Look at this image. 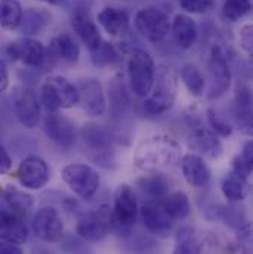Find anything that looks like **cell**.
Wrapping results in <instances>:
<instances>
[{"mask_svg":"<svg viewBox=\"0 0 253 254\" xmlns=\"http://www.w3.org/2000/svg\"><path fill=\"white\" fill-rule=\"evenodd\" d=\"M181 143L165 133L144 137L135 148V166L144 172H157L173 166L181 158Z\"/></svg>","mask_w":253,"mask_h":254,"instance_id":"obj_1","label":"cell"},{"mask_svg":"<svg viewBox=\"0 0 253 254\" xmlns=\"http://www.w3.org/2000/svg\"><path fill=\"white\" fill-rule=\"evenodd\" d=\"M178 95V74L173 66L162 65L156 71L151 92L145 96L144 108L151 116H159L170 110Z\"/></svg>","mask_w":253,"mask_h":254,"instance_id":"obj_2","label":"cell"},{"mask_svg":"<svg viewBox=\"0 0 253 254\" xmlns=\"http://www.w3.org/2000/svg\"><path fill=\"white\" fill-rule=\"evenodd\" d=\"M40 104H43L49 113L73 108L79 104L77 89L63 75H51L40 87Z\"/></svg>","mask_w":253,"mask_h":254,"instance_id":"obj_3","label":"cell"},{"mask_svg":"<svg viewBox=\"0 0 253 254\" xmlns=\"http://www.w3.org/2000/svg\"><path fill=\"white\" fill-rule=\"evenodd\" d=\"M127 71L132 92L139 98H145L151 92L156 77V65L151 55L142 49L132 51L127 63Z\"/></svg>","mask_w":253,"mask_h":254,"instance_id":"obj_4","label":"cell"},{"mask_svg":"<svg viewBox=\"0 0 253 254\" xmlns=\"http://www.w3.org/2000/svg\"><path fill=\"white\" fill-rule=\"evenodd\" d=\"M113 229V216L108 205L87 210L82 213L76 223V232L86 241H101Z\"/></svg>","mask_w":253,"mask_h":254,"instance_id":"obj_5","label":"cell"},{"mask_svg":"<svg viewBox=\"0 0 253 254\" xmlns=\"http://www.w3.org/2000/svg\"><path fill=\"white\" fill-rule=\"evenodd\" d=\"M65 185L77 196L90 199L99 190V175L87 164H68L61 170Z\"/></svg>","mask_w":253,"mask_h":254,"instance_id":"obj_6","label":"cell"},{"mask_svg":"<svg viewBox=\"0 0 253 254\" xmlns=\"http://www.w3.org/2000/svg\"><path fill=\"white\" fill-rule=\"evenodd\" d=\"M176 254H216L218 238L212 232L200 231L192 226H182L176 232Z\"/></svg>","mask_w":253,"mask_h":254,"instance_id":"obj_7","label":"cell"},{"mask_svg":"<svg viewBox=\"0 0 253 254\" xmlns=\"http://www.w3.org/2000/svg\"><path fill=\"white\" fill-rule=\"evenodd\" d=\"M135 27L148 42L159 43L168 36L170 30V21L169 16L160 9L144 7L135 16Z\"/></svg>","mask_w":253,"mask_h":254,"instance_id":"obj_8","label":"cell"},{"mask_svg":"<svg viewBox=\"0 0 253 254\" xmlns=\"http://www.w3.org/2000/svg\"><path fill=\"white\" fill-rule=\"evenodd\" d=\"M13 110L18 122L27 128H34L40 122V99L37 93L27 86H18L13 90Z\"/></svg>","mask_w":253,"mask_h":254,"instance_id":"obj_9","label":"cell"},{"mask_svg":"<svg viewBox=\"0 0 253 254\" xmlns=\"http://www.w3.org/2000/svg\"><path fill=\"white\" fill-rule=\"evenodd\" d=\"M113 216V228L129 229L135 225L138 216V198L132 187L126 184L119 185L114 192V202L111 208Z\"/></svg>","mask_w":253,"mask_h":254,"instance_id":"obj_10","label":"cell"},{"mask_svg":"<svg viewBox=\"0 0 253 254\" xmlns=\"http://www.w3.org/2000/svg\"><path fill=\"white\" fill-rule=\"evenodd\" d=\"M82 139H83V143L87 146L89 152L93 154L92 158L96 161V164L108 169L113 163L110 133L102 126L86 125L82 128Z\"/></svg>","mask_w":253,"mask_h":254,"instance_id":"obj_11","label":"cell"},{"mask_svg":"<svg viewBox=\"0 0 253 254\" xmlns=\"http://www.w3.org/2000/svg\"><path fill=\"white\" fill-rule=\"evenodd\" d=\"M16 179L25 190H42L51 179V169L43 158L30 155L21 161L16 170Z\"/></svg>","mask_w":253,"mask_h":254,"instance_id":"obj_12","label":"cell"},{"mask_svg":"<svg viewBox=\"0 0 253 254\" xmlns=\"http://www.w3.org/2000/svg\"><path fill=\"white\" fill-rule=\"evenodd\" d=\"M4 52L12 61H19L33 68L42 66L46 60V48L33 37H22L12 42Z\"/></svg>","mask_w":253,"mask_h":254,"instance_id":"obj_13","label":"cell"},{"mask_svg":"<svg viewBox=\"0 0 253 254\" xmlns=\"http://www.w3.org/2000/svg\"><path fill=\"white\" fill-rule=\"evenodd\" d=\"M209 77H210V90L209 98H221L225 95L231 84V71L225 54L221 48H213L209 58Z\"/></svg>","mask_w":253,"mask_h":254,"instance_id":"obj_14","label":"cell"},{"mask_svg":"<svg viewBox=\"0 0 253 254\" xmlns=\"http://www.w3.org/2000/svg\"><path fill=\"white\" fill-rule=\"evenodd\" d=\"M33 229L37 238L45 243H60L64 237V222L54 207L40 208L33 219Z\"/></svg>","mask_w":253,"mask_h":254,"instance_id":"obj_15","label":"cell"},{"mask_svg":"<svg viewBox=\"0 0 253 254\" xmlns=\"http://www.w3.org/2000/svg\"><path fill=\"white\" fill-rule=\"evenodd\" d=\"M141 217L145 228L151 234L162 238H166L175 225V222L169 217L165 207L162 205L160 199H145L141 205Z\"/></svg>","mask_w":253,"mask_h":254,"instance_id":"obj_16","label":"cell"},{"mask_svg":"<svg viewBox=\"0 0 253 254\" xmlns=\"http://www.w3.org/2000/svg\"><path fill=\"white\" fill-rule=\"evenodd\" d=\"M79 93V102L83 110L93 117H99L105 113L107 104L101 84L95 78H82L76 84Z\"/></svg>","mask_w":253,"mask_h":254,"instance_id":"obj_17","label":"cell"},{"mask_svg":"<svg viewBox=\"0 0 253 254\" xmlns=\"http://www.w3.org/2000/svg\"><path fill=\"white\" fill-rule=\"evenodd\" d=\"M190 127L191 145L198 151L200 155H204L207 158H218L222 154V143L213 130H210L198 120L191 122Z\"/></svg>","mask_w":253,"mask_h":254,"instance_id":"obj_18","label":"cell"},{"mask_svg":"<svg viewBox=\"0 0 253 254\" xmlns=\"http://www.w3.org/2000/svg\"><path fill=\"white\" fill-rule=\"evenodd\" d=\"M71 27L89 52L96 51L102 43L99 30L87 10H76L71 18Z\"/></svg>","mask_w":253,"mask_h":254,"instance_id":"obj_19","label":"cell"},{"mask_svg":"<svg viewBox=\"0 0 253 254\" xmlns=\"http://www.w3.org/2000/svg\"><path fill=\"white\" fill-rule=\"evenodd\" d=\"M45 131L51 140L60 145L64 149H68L74 145L76 131L74 126L68 119L58 113H49L45 119Z\"/></svg>","mask_w":253,"mask_h":254,"instance_id":"obj_20","label":"cell"},{"mask_svg":"<svg viewBox=\"0 0 253 254\" xmlns=\"http://www.w3.org/2000/svg\"><path fill=\"white\" fill-rule=\"evenodd\" d=\"M28 238V229L24 217L13 211L0 210V241L22 244Z\"/></svg>","mask_w":253,"mask_h":254,"instance_id":"obj_21","label":"cell"},{"mask_svg":"<svg viewBox=\"0 0 253 254\" xmlns=\"http://www.w3.org/2000/svg\"><path fill=\"white\" fill-rule=\"evenodd\" d=\"M185 182L192 188H203L210 181V170L204 158L198 154H187L181 161Z\"/></svg>","mask_w":253,"mask_h":254,"instance_id":"obj_22","label":"cell"},{"mask_svg":"<svg viewBox=\"0 0 253 254\" xmlns=\"http://www.w3.org/2000/svg\"><path fill=\"white\" fill-rule=\"evenodd\" d=\"M172 185L173 184H172L170 178H168L163 173H157V172H150L148 175L142 176L136 182L138 190H141V193L144 196H147V199L165 198L166 195L170 193Z\"/></svg>","mask_w":253,"mask_h":254,"instance_id":"obj_23","label":"cell"},{"mask_svg":"<svg viewBox=\"0 0 253 254\" xmlns=\"http://www.w3.org/2000/svg\"><path fill=\"white\" fill-rule=\"evenodd\" d=\"M98 22L113 37L126 36L130 30V22H129L127 13L117 7H104L98 13Z\"/></svg>","mask_w":253,"mask_h":254,"instance_id":"obj_24","label":"cell"},{"mask_svg":"<svg viewBox=\"0 0 253 254\" xmlns=\"http://www.w3.org/2000/svg\"><path fill=\"white\" fill-rule=\"evenodd\" d=\"M221 190L230 202H240L249 195L251 184H249L248 178L231 170L224 178V181L221 184Z\"/></svg>","mask_w":253,"mask_h":254,"instance_id":"obj_25","label":"cell"},{"mask_svg":"<svg viewBox=\"0 0 253 254\" xmlns=\"http://www.w3.org/2000/svg\"><path fill=\"white\" fill-rule=\"evenodd\" d=\"M160 201H162V205L165 207L166 213L175 223L181 222L190 216L191 202L185 192H181V190L170 192L165 198H160Z\"/></svg>","mask_w":253,"mask_h":254,"instance_id":"obj_26","label":"cell"},{"mask_svg":"<svg viewBox=\"0 0 253 254\" xmlns=\"http://www.w3.org/2000/svg\"><path fill=\"white\" fill-rule=\"evenodd\" d=\"M172 28H173L175 39L182 49H190L195 43L198 30H197V24L188 15H184V13L176 15L172 22Z\"/></svg>","mask_w":253,"mask_h":254,"instance_id":"obj_27","label":"cell"},{"mask_svg":"<svg viewBox=\"0 0 253 254\" xmlns=\"http://www.w3.org/2000/svg\"><path fill=\"white\" fill-rule=\"evenodd\" d=\"M49 54L67 63H76L80 57V48L68 34H58L49 43Z\"/></svg>","mask_w":253,"mask_h":254,"instance_id":"obj_28","label":"cell"},{"mask_svg":"<svg viewBox=\"0 0 253 254\" xmlns=\"http://www.w3.org/2000/svg\"><path fill=\"white\" fill-rule=\"evenodd\" d=\"M1 195L4 198L6 204L9 205V208L13 213L19 214L21 217L28 216L30 210L33 208V204H34L33 196L24 190L12 187V185H7L4 190H1Z\"/></svg>","mask_w":253,"mask_h":254,"instance_id":"obj_29","label":"cell"},{"mask_svg":"<svg viewBox=\"0 0 253 254\" xmlns=\"http://www.w3.org/2000/svg\"><path fill=\"white\" fill-rule=\"evenodd\" d=\"M181 80L185 84V87L188 89L192 96L198 98L203 95L204 89H206V78L203 75V72L192 64H185L181 68Z\"/></svg>","mask_w":253,"mask_h":254,"instance_id":"obj_30","label":"cell"},{"mask_svg":"<svg viewBox=\"0 0 253 254\" xmlns=\"http://www.w3.org/2000/svg\"><path fill=\"white\" fill-rule=\"evenodd\" d=\"M22 7L18 0H0V27L6 30H16L21 18Z\"/></svg>","mask_w":253,"mask_h":254,"instance_id":"obj_31","label":"cell"},{"mask_svg":"<svg viewBox=\"0 0 253 254\" xmlns=\"http://www.w3.org/2000/svg\"><path fill=\"white\" fill-rule=\"evenodd\" d=\"M215 211V217L221 219L224 223L230 225L234 229H242L249 225L248 216L243 208L237 205H219Z\"/></svg>","mask_w":253,"mask_h":254,"instance_id":"obj_32","label":"cell"},{"mask_svg":"<svg viewBox=\"0 0 253 254\" xmlns=\"http://www.w3.org/2000/svg\"><path fill=\"white\" fill-rule=\"evenodd\" d=\"M46 22H48L46 13L31 7L27 12H22V18L16 30H19L22 34L31 36V34H37L39 31H42Z\"/></svg>","mask_w":253,"mask_h":254,"instance_id":"obj_33","label":"cell"},{"mask_svg":"<svg viewBox=\"0 0 253 254\" xmlns=\"http://www.w3.org/2000/svg\"><path fill=\"white\" fill-rule=\"evenodd\" d=\"M92 55V61L96 66H108V65H114L120 61V55L117 52V49L111 45V43H105L102 42L99 45V48L93 52H90Z\"/></svg>","mask_w":253,"mask_h":254,"instance_id":"obj_34","label":"cell"},{"mask_svg":"<svg viewBox=\"0 0 253 254\" xmlns=\"http://www.w3.org/2000/svg\"><path fill=\"white\" fill-rule=\"evenodd\" d=\"M252 9V3L251 0H225L222 12L224 16L228 21H239L240 18H243L245 15H248Z\"/></svg>","mask_w":253,"mask_h":254,"instance_id":"obj_35","label":"cell"},{"mask_svg":"<svg viewBox=\"0 0 253 254\" xmlns=\"http://www.w3.org/2000/svg\"><path fill=\"white\" fill-rule=\"evenodd\" d=\"M234 254H252V229L251 225L239 229L237 238L231 246Z\"/></svg>","mask_w":253,"mask_h":254,"instance_id":"obj_36","label":"cell"},{"mask_svg":"<svg viewBox=\"0 0 253 254\" xmlns=\"http://www.w3.org/2000/svg\"><path fill=\"white\" fill-rule=\"evenodd\" d=\"M179 4L185 12L206 13L213 7L215 0H179Z\"/></svg>","mask_w":253,"mask_h":254,"instance_id":"obj_37","label":"cell"},{"mask_svg":"<svg viewBox=\"0 0 253 254\" xmlns=\"http://www.w3.org/2000/svg\"><path fill=\"white\" fill-rule=\"evenodd\" d=\"M207 120H209V125L213 128V131L216 134H221V136H230L233 133V127L230 125H227L225 122H222L219 119V116L213 111V110H207Z\"/></svg>","mask_w":253,"mask_h":254,"instance_id":"obj_38","label":"cell"},{"mask_svg":"<svg viewBox=\"0 0 253 254\" xmlns=\"http://www.w3.org/2000/svg\"><path fill=\"white\" fill-rule=\"evenodd\" d=\"M252 33H253L252 25H251V24H246V25H243V27H242V30H240V36H239L240 46H242V49H243L248 55H252V48H253Z\"/></svg>","mask_w":253,"mask_h":254,"instance_id":"obj_39","label":"cell"},{"mask_svg":"<svg viewBox=\"0 0 253 254\" xmlns=\"http://www.w3.org/2000/svg\"><path fill=\"white\" fill-rule=\"evenodd\" d=\"M12 169V160L10 155L7 154L6 148L3 145H0V175H6L9 173V170Z\"/></svg>","mask_w":253,"mask_h":254,"instance_id":"obj_40","label":"cell"},{"mask_svg":"<svg viewBox=\"0 0 253 254\" xmlns=\"http://www.w3.org/2000/svg\"><path fill=\"white\" fill-rule=\"evenodd\" d=\"M0 254H24V252L19 247V244L0 241Z\"/></svg>","mask_w":253,"mask_h":254,"instance_id":"obj_41","label":"cell"},{"mask_svg":"<svg viewBox=\"0 0 253 254\" xmlns=\"http://www.w3.org/2000/svg\"><path fill=\"white\" fill-rule=\"evenodd\" d=\"M9 87V72L6 68V64L0 60V92H4Z\"/></svg>","mask_w":253,"mask_h":254,"instance_id":"obj_42","label":"cell"},{"mask_svg":"<svg viewBox=\"0 0 253 254\" xmlns=\"http://www.w3.org/2000/svg\"><path fill=\"white\" fill-rule=\"evenodd\" d=\"M73 10H89V6L92 3V0H70Z\"/></svg>","mask_w":253,"mask_h":254,"instance_id":"obj_43","label":"cell"},{"mask_svg":"<svg viewBox=\"0 0 253 254\" xmlns=\"http://www.w3.org/2000/svg\"><path fill=\"white\" fill-rule=\"evenodd\" d=\"M42 1H45V3H48V4H54V6H57V4H61V3H64L65 0H42Z\"/></svg>","mask_w":253,"mask_h":254,"instance_id":"obj_44","label":"cell"},{"mask_svg":"<svg viewBox=\"0 0 253 254\" xmlns=\"http://www.w3.org/2000/svg\"><path fill=\"white\" fill-rule=\"evenodd\" d=\"M173 254H176V253H173Z\"/></svg>","mask_w":253,"mask_h":254,"instance_id":"obj_45","label":"cell"}]
</instances>
